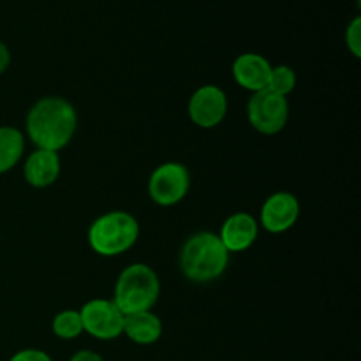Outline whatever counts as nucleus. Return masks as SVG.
Returning <instances> with one entry per match:
<instances>
[{
	"label": "nucleus",
	"instance_id": "0eeeda50",
	"mask_svg": "<svg viewBox=\"0 0 361 361\" xmlns=\"http://www.w3.org/2000/svg\"><path fill=\"white\" fill-rule=\"evenodd\" d=\"M83 331L97 341H115L123 334L126 316L120 312L113 300L95 298L80 309Z\"/></svg>",
	"mask_w": 361,
	"mask_h": 361
},
{
	"label": "nucleus",
	"instance_id": "f8f14e48",
	"mask_svg": "<svg viewBox=\"0 0 361 361\" xmlns=\"http://www.w3.org/2000/svg\"><path fill=\"white\" fill-rule=\"evenodd\" d=\"M60 162L59 152L42 150V148H35L23 164V175L28 185L35 187V189H46L51 187L60 176Z\"/></svg>",
	"mask_w": 361,
	"mask_h": 361
},
{
	"label": "nucleus",
	"instance_id": "423d86ee",
	"mask_svg": "<svg viewBox=\"0 0 361 361\" xmlns=\"http://www.w3.org/2000/svg\"><path fill=\"white\" fill-rule=\"evenodd\" d=\"M190 173L180 162H164L152 171L148 178L150 200L159 207L178 204L189 194Z\"/></svg>",
	"mask_w": 361,
	"mask_h": 361
},
{
	"label": "nucleus",
	"instance_id": "a211bd4d",
	"mask_svg": "<svg viewBox=\"0 0 361 361\" xmlns=\"http://www.w3.org/2000/svg\"><path fill=\"white\" fill-rule=\"evenodd\" d=\"M9 361H53L48 353L41 349H21L16 355L11 356Z\"/></svg>",
	"mask_w": 361,
	"mask_h": 361
},
{
	"label": "nucleus",
	"instance_id": "ddd939ff",
	"mask_svg": "<svg viewBox=\"0 0 361 361\" xmlns=\"http://www.w3.org/2000/svg\"><path fill=\"white\" fill-rule=\"evenodd\" d=\"M123 335H127V338L133 341L134 344H155L162 337L161 317L152 312V310L129 314L123 321Z\"/></svg>",
	"mask_w": 361,
	"mask_h": 361
},
{
	"label": "nucleus",
	"instance_id": "6e6552de",
	"mask_svg": "<svg viewBox=\"0 0 361 361\" xmlns=\"http://www.w3.org/2000/svg\"><path fill=\"white\" fill-rule=\"evenodd\" d=\"M187 113L194 126L201 129H214L221 126L228 115V97L222 88L215 85H204L197 88L189 99Z\"/></svg>",
	"mask_w": 361,
	"mask_h": 361
},
{
	"label": "nucleus",
	"instance_id": "1a4fd4ad",
	"mask_svg": "<svg viewBox=\"0 0 361 361\" xmlns=\"http://www.w3.org/2000/svg\"><path fill=\"white\" fill-rule=\"evenodd\" d=\"M300 217V201L295 194L279 190L270 194L261 207V226L268 233L281 235L289 231Z\"/></svg>",
	"mask_w": 361,
	"mask_h": 361
},
{
	"label": "nucleus",
	"instance_id": "f257e3e1",
	"mask_svg": "<svg viewBox=\"0 0 361 361\" xmlns=\"http://www.w3.org/2000/svg\"><path fill=\"white\" fill-rule=\"evenodd\" d=\"M25 129L35 148L60 152L76 134V108L67 99L56 95L39 99L28 111Z\"/></svg>",
	"mask_w": 361,
	"mask_h": 361
},
{
	"label": "nucleus",
	"instance_id": "f03ea898",
	"mask_svg": "<svg viewBox=\"0 0 361 361\" xmlns=\"http://www.w3.org/2000/svg\"><path fill=\"white\" fill-rule=\"evenodd\" d=\"M228 264L229 252L215 233H194L180 250V270L187 281L196 284H207L219 279L228 270Z\"/></svg>",
	"mask_w": 361,
	"mask_h": 361
},
{
	"label": "nucleus",
	"instance_id": "2eb2a0df",
	"mask_svg": "<svg viewBox=\"0 0 361 361\" xmlns=\"http://www.w3.org/2000/svg\"><path fill=\"white\" fill-rule=\"evenodd\" d=\"M53 334L62 341H74L83 334V323H81L80 310L67 309L56 314L51 323Z\"/></svg>",
	"mask_w": 361,
	"mask_h": 361
},
{
	"label": "nucleus",
	"instance_id": "39448f33",
	"mask_svg": "<svg viewBox=\"0 0 361 361\" xmlns=\"http://www.w3.org/2000/svg\"><path fill=\"white\" fill-rule=\"evenodd\" d=\"M247 116L249 122L257 133L264 136L279 134L289 120V102L288 97L275 94V92L261 90L252 94L247 104Z\"/></svg>",
	"mask_w": 361,
	"mask_h": 361
},
{
	"label": "nucleus",
	"instance_id": "6ab92c4d",
	"mask_svg": "<svg viewBox=\"0 0 361 361\" xmlns=\"http://www.w3.org/2000/svg\"><path fill=\"white\" fill-rule=\"evenodd\" d=\"M69 361H104L101 355L94 351H88V349H83V351H78L76 355H73V358Z\"/></svg>",
	"mask_w": 361,
	"mask_h": 361
},
{
	"label": "nucleus",
	"instance_id": "4468645a",
	"mask_svg": "<svg viewBox=\"0 0 361 361\" xmlns=\"http://www.w3.org/2000/svg\"><path fill=\"white\" fill-rule=\"evenodd\" d=\"M25 154V136L11 126L0 127V175L11 171Z\"/></svg>",
	"mask_w": 361,
	"mask_h": 361
},
{
	"label": "nucleus",
	"instance_id": "7ed1b4c3",
	"mask_svg": "<svg viewBox=\"0 0 361 361\" xmlns=\"http://www.w3.org/2000/svg\"><path fill=\"white\" fill-rule=\"evenodd\" d=\"M161 295V281L152 267L134 263L123 268L115 284L113 302L123 316L152 310Z\"/></svg>",
	"mask_w": 361,
	"mask_h": 361
},
{
	"label": "nucleus",
	"instance_id": "9b49d317",
	"mask_svg": "<svg viewBox=\"0 0 361 361\" xmlns=\"http://www.w3.org/2000/svg\"><path fill=\"white\" fill-rule=\"evenodd\" d=\"M271 66L259 53H242L233 62V78L245 90L256 92L267 90L270 81Z\"/></svg>",
	"mask_w": 361,
	"mask_h": 361
},
{
	"label": "nucleus",
	"instance_id": "dca6fc26",
	"mask_svg": "<svg viewBox=\"0 0 361 361\" xmlns=\"http://www.w3.org/2000/svg\"><path fill=\"white\" fill-rule=\"evenodd\" d=\"M296 88V73L289 66L271 67L270 81H268V90L275 94L288 97Z\"/></svg>",
	"mask_w": 361,
	"mask_h": 361
},
{
	"label": "nucleus",
	"instance_id": "9d476101",
	"mask_svg": "<svg viewBox=\"0 0 361 361\" xmlns=\"http://www.w3.org/2000/svg\"><path fill=\"white\" fill-rule=\"evenodd\" d=\"M259 235V222L245 212H236L229 215L221 228V242L228 252H243L250 249Z\"/></svg>",
	"mask_w": 361,
	"mask_h": 361
},
{
	"label": "nucleus",
	"instance_id": "20e7f679",
	"mask_svg": "<svg viewBox=\"0 0 361 361\" xmlns=\"http://www.w3.org/2000/svg\"><path fill=\"white\" fill-rule=\"evenodd\" d=\"M140 238V224L129 212L115 210L90 224L87 240L90 249L102 257H115L133 249Z\"/></svg>",
	"mask_w": 361,
	"mask_h": 361
},
{
	"label": "nucleus",
	"instance_id": "aec40b11",
	"mask_svg": "<svg viewBox=\"0 0 361 361\" xmlns=\"http://www.w3.org/2000/svg\"><path fill=\"white\" fill-rule=\"evenodd\" d=\"M11 66V51L2 41H0V74L6 73Z\"/></svg>",
	"mask_w": 361,
	"mask_h": 361
},
{
	"label": "nucleus",
	"instance_id": "f3484780",
	"mask_svg": "<svg viewBox=\"0 0 361 361\" xmlns=\"http://www.w3.org/2000/svg\"><path fill=\"white\" fill-rule=\"evenodd\" d=\"M345 44L348 49L353 53V56L360 59L361 56V18L356 16L351 23L348 25L345 30Z\"/></svg>",
	"mask_w": 361,
	"mask_h": 361
}]
</instances>
